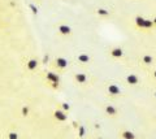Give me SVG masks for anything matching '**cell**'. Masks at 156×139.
Returning a JSON list of instances; mask_svg holds the SVG:
<instances>
[{"label": "cell", "instance_id": "1", "mask_svg": "<svg viewBox=\"0 0 156 139\" xmlns=\"http://www.w3.org/2000/svg\"><path fill=\"white\" fill-rule=\"evenodd\" d=\"M47 80L50 81V82L54 85V87H56L57 85H59V77H57V74L52 73V72H50V73H47Z\"/></svg>", "mask_w": 156, "mask_h": 139}, {"label": "cell", "instance_id": "2", "mask_svg": "<svg viewBox=\"0 0 156 139\" xmlns=\"http://www.w3.org/2000/svg\"><path fill=\"white\" fill-rule=\"evenodd\" d=\"M108 92H109L112 96H116V95L121 94V90H120V87H117L116 85H109V87H108Z\"/></svg>", "mask_w": 156, "mask_h": 139}, {"label": "cell", "instance_id": "3", "mask_svg": "<svg viewBox=\"0 0 156 139\" xmlns=\"http://www.w3.org/2000/svg\"><path fill=\"white\" fill-rule=\"evenodd\" d=\"M56 65L59 66V68H61V69H65L66 66H68V61H66L64 57H57L56 59Z\"/></svg>", "mask_w": 156, "mask_h": 139}, {"label": "cell", "instance_id": "4", "mask_svg": "<svg viewBox=\"0 0 156 139\" xmlns=\"http://www.w3.org/2000/svg\"><path fill=\"white\" fill-rule=\"evenodd\" d=\"M76 81L78 83H86L87 77H86V74H83V73H77L76 74Z\"/></svg>", "mask_w": 156, "mask_h": 139}, {"label": "cell", "instance_id": "5", "mask_svg": "<svg viewBox=\"0 0 156 139\" xmlns=\"http://www.w3.org/2000/svg\"><path fill=\"white\" fill-rule=\"evenodd\" d=\"M55 117H56L59 121H65V120L68 118V116L65 114V112H62V111H56L55 112Z\"/></svg>", "mask_w": 156, "mask_h": 139}, {"label": "cell", "instance_id": "6", "mask_svg": "<svg viewBox=\"0 0 156 139\" xmlns=\"http://www.w3.org/2000/svg\"><path fill=\"white\" fill-rule=\"evenodd\" d=\"M59 31L61 33L62 35H68V34H70V27L69 26H66V25H61V26H59Z\"/></svg>", "mask_w": 156, "mask_h": 139}, {"label": "cell", "instance_id": "7", "mask_svg": "<svg viewBox=\"0 0 156 139\" xmlns=\"http://www.w3.org/2000/svg\"><path fill=\"white\" fill-rule=\"evenodd\" d=\"M126 81H128L130 85H137L139 80H138V77H137L135 74H130V76L126 77Z\"/></svg>", "mask_w": 156, "mask_h": 139}, {"label": "cell", "instance_id": "8", "mask_svg": "<svg viewBox=\"0 0 156 139\" xmlns=\"http://www.w3.org/2000/svg\"><path fill=\"white\" fill-rule=\"evenodd\" d=\"M105 112H107L109 116H116L117 114V109L114 107H112V105H107V107H105Z\"/></svg>", "mask_w": 156, "mask_h": 139}, {"label": "cell", "instance_id": "9", "mask_svg": "<svg viewBox=\"0 0 156 139\" xmlns=\"http://www.w3.org/2000/svg\"><path fill=\"white\" fill-rule=\"evenodd\" d=\"M122 53H124V52H122L121 48H113V49H112V52H111V55L113 57H121Z\"/></svg>", "mask_w": 156, "mask_h": 139}, {"label": "cell", "instance_id": "10", "mask_svg": "<svg viewBox=\"0 0 156 139\" xmlns=\"http://www.w3.org/2000/svg\"><path fill=\"white\" fill-rule=\"evenodd\" d=\"M121 136L124 139H135V135H134L131 131H124V133L121 134Z\"/></svg>", "mask_w": 156, "mask_h": 139}, {"label": "cell", "instance_id": "11", "mask_svg": "<svg viewBox=\"0 0 156 139\" xmlns=\"http://www.w3.org/2000/svg\"><path fill=\"white\" fill-rule=\"evenodd\" d=\"M78 61H80V63H82V64L88 63V61H90V57H88V55L82 53V55H80V56H78Z\"/></svg>", "mask_w": 156, "mask_h": 139}, {"label": "cell", "instance_id": "12", "mask_svg": "<svg viewBox=\"0 0 156 139\" xmlns=\"http://www.w3.org/2000/svg\"><path fill=\"white\" fill-rule=\"evenodd\" d=\"M37 65H38L37 60H30L27 63V69L29 70H34V69H37Z\"/></svg>", "mask_w": 156, "mask_h": 139}, {"label": "cell", "instance_id": "13", "mask_svg": "<svg viewBox=\"0 0 156 139\" xmlns=\"http://www.w3.org/2000/svg\"><path fill=\"white\" fill-rule=\"evenodd\" d=\"M135 22H137V25H138L139 27H143V26H145V18L137 17V18H135Z\"/></svg>", "mask_w": 156, "mask_h": 139}, {"label": "cell", "instance_id": "14", "mask_svg": "<svg viewBox=\"0 0 156 139\" xmlns=\"http://www.w3.org/2000/svg\"><path fill=\"white\" fill-rule=\"evenodd\" d=\"M143 63H145V64H147V65H148V64H151V63H152V57H151L150 56V55H146V56H143Z\"/></svg>", "mask_w": 156, "mask_h": 139}, {"label": "cell", "instance_id": "15", "mask_svg": "<svg viewBox=\"0 0 156 139\" xmlns=\"http://www.w3.org/2000/svg\"><path fill=\"white\" fill-rule=\"evenodd\" d=\"M153 26V22L150 20H145V26H143V29H151Z\"/></svg>", "mask_w": 156, "mask_h": 139}, {"label": "cell", "instance_id": "16", "mask_svg": "<svg viewBox=\"0 0 156 139\" xmlns=\"http://www.w3.org/2000/svg\"><path fill=\"white\" fill-rule=\"evenodd\" d=\"M98 14H99V16H108L109 12L105 11V9H103V8H100V9H98Z\"/></svg>", "mask_w": 156, "mask_h": 139}, {"label": "cell", "instance_id": "17", "mask_svg": "<svg viewBox=\"0 0 156 139\" xmlns=\"http://www.w3.org/2000/svg\"><path fill=\"white\" fill-rule=\"evenodd\" d=\"M78 134H80L81 138H82V136H85V128H83V126H80V130H78Z\"/></svg>", "mask_w": 156, "mask_h": 139}, {"label": "cell", "instance_id": "18", "mask_svg": "<svg viewBox=\"0 0 156 139\" xmlns=\"http://www.w3.org/2000/svg\"><path fill=\"white\" fill-rule=\"evenodd\" d=\"M8 138L9 139H18V136H17V134H16V133H9Z\"/></svg>", "mask_w": 156, "mask_h": 139}, {"label": "cell", "instance_id": "19", "mask_svg": "<svg viewBox=\"0 0 156 139\" xmlns=\"http://www.w3.org/2000/svg\"><path fill=\"white\" fill-rule=\"evenodd\" d=\"M27 113H29V109L26 107H23L22 108V114H23V116H27Z\"/></svg>", "mask_w": 156, "mask_h": 139}, {"label": "cell", "instance_id": "20", "mask_svg": "<svg viewBox=\"0 0 156 139\" xmlns=\"http://www.w3.org/2000/svg\"><path fill=\"white\" fill-rule=\"evenodd\" d=\"M62 108H64L65 111H69V108H70V107H69V105L66 104V103H64V104H62Z\"/></svg>", "mask_w": 156, "mask_h": 139}, {"label": "cell", "instance_id": "21", "mask_svg": "<svg viewBox=\"0 0 156 139\" xmlns=\"http://www.w3.org/2000/svg\"><path fill=\"white\" fill-rule=\"evenodd\" d=\"M152 22H153V23H156V17H155V20H153V21H152Z\"/></svg>", "mask_w": 156, "mask_h": 139}, {"label": "cell", "instance_id": "22", "mask_svg": "<svg viewBox=\"0 0 156 139\" xmlns=\"http://www.w3.org/2000/svg\"><path fill=\"white\" fill-rule=\"evenodd\" d=\"M153 76H155V78H156V70H155V73H153Z\"/></svg>", "mask_w": 156, "mask_h": 139}]
</instances>
